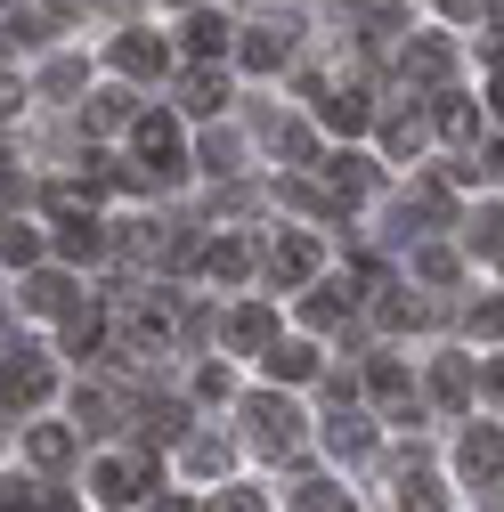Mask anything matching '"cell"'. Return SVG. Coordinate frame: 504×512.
I'll return each instance as SVG.
<instances>
[{
    "label": "cell",
    "mask_w": 504,
    "mask_h": 512,
    "mask_svg": "<svg viewBox=\"0 0 504 512\" xmlns=\"http://www.w3.org/2000/svg\"><path fill=\"white\" fill-rule=\"evenodd\" d=\"M204 269H212V277H220V285H236V277H244V269H252V244H236V236H220V244H212V252H204Z\"/></svg>",
    "instance_id": "5bb4252c"
},
{
    "label": "cell",
    "mask_w": 504,
    "mask_h": 512,
    "mask_svg": "<svg viewBox=\"0 0 504 512\" xmlns=\"http://www.w3.org/2000/svg\"><path fill=\"white\" fill-rule=\"evenodd\" d=\"M155 488V456H147V447H139V464H122V456H98L90 464V496L98 504H139Z\"/></svg>",
    "instance_id": "6da1fadb"
},
{
    "label": "cell",
    "mask_w": 504,
    "mask_h": 512,
    "mask_svg": "<svg viewBox=\"0 0 504 512\" xmlns=\"http://www.w3.org/2000/svg\"><path fill=\"white\" fill-rule=\"evenodd\" d=\"M25 456H33L41 472H49V464H66V456H74V439L57 431V423H33V439H25Z\"/></svg>",
    "instance_id": "2e32d148"
},
{
    "label": "cell",
    "mask_w": 504,
    "mask_h": 512,
    "mask_svg": "<svg viewBox=\"0 0 504 512\" xmlns=\"http://www.w3.org/2000/svg\"><path fill=\"white\" fill-rule=\"evenodd\" d=\"M66 301H74V285H66V277H49V269H41V277H25V309H66ZM66 317H74V309H66Z\"/></svg>",
    "instance_id": "ac0fdd59"
},
{
    "label": "cell",
    "mask_w": 504,
    "mask_h": 512,
    "mask_svg": "<svg viewBox=\"0 0 504 512\" xmlns=\"http://www.w3.org/2000/svg\"><path fill=\"white\" fill-rule=\"evenodd\" d=\"M407 66H415L423 82H439V74H448V41H439V33H431V41H415V49H407Z\"/></svg>",
    "instance_id": "44dd1931"
},
{
    "label": "cell",
    "mask_w": 504,
    "mask_h": 512,
    "mask_svg": "<svg viewBox=\"0 0 504 512\" xmlns=\"http://www.w3.org/2000/svg\"><path fill=\"white\" fill-rule=\"evenodd\" d=\"M155 512H187V496H155Z\"/></svg>",
    "instance_id": "74e56055"
},
{
    "label": "cell",
    "mask_w": 504,
    "mask_h": 512,
    "mask_svg": "<svg viewBox=\"0 0 504 512\" xmlns=\"http://www.w3.org/2000/svg\"><path fill=\"white\" fill-rule=\"evenodd\" d=\"M0 252H9V269H33V261H41V236L9 220V244H0Z\"/></svg>",
    "instance_id": "4316f807"
},
{
    "label": "cell",
    "mask_w": 504,
    "mask_h": 512,
    "mask_svg": "<svg viewBox=\"0 0 504 512\" xmlns=\"http://www.w3.org/2000/svg\"><path fill=\"white\" fill-rule=\"evenodd\" d=\"M285 49H293V25H261V33H244L236 41V57L252 74H269V66H285Z\"/></svg>",
    "instance_id": "5b68a950"
},
{
    "label": "cell",
    "mask_w": 504,
    "mask_h": 512,
    "mask_svg": "<svg viewBox=\"0 0 504 512\" xmlns=\"http://www.w3.org/2000/svg\"><path fill=\"white\" fill-rule=\"evenodd\" d=\"M139 163H147V179H179V131H171V114H147L139 122Z\"/></svg>",
    "instance_id": "277c9868"
},
{
    "label": "cell",
    "mask_w": 504,
    "mask_h": 512,
    "mask_svg": "<svg viewBox=\"0 0 504 512\" xmlns=\"http://www.w3.org/2000/svg\"><path fill=\"white\" fill-rule=\"evenodd\" d=\"M318 122H326V131H366V98L334 90V98H318Z\"/></svg>",
    "instance_id": "8fae6325"
},
{
    "label": "cell",
    "mask_w": 504,
    "mask_h": 512,
    "mask_svg": "<svg viewBox=\"0 0 504 512\" xmlns=\"http://www.w3.org/2000/svg\"><path fill=\"white\" fill-rule=\"evenodd\" d=\"M293 512H350V496H342V488H326V480H309V488L293 496Z\"/></svg>",
    "instance_id": "d4e9b609"
},
{
    "label": "cell",
    "mask_w": 504,
    "mask_h": 512,
    "mask_svg": "<svg viewBox=\"0 0 504 512\" xmlns=\"http://www.w3.org/2000/svg\"><path fill=\"white\" fill-rule=\"evenodd\" d=\"M496 25H504V0H496Z\"/></svg>",
    "instance_id": "f35d334b"
},
{
    "label": "cell",
    "mask_w": 504,
    "mask_h": 512,
    "mask_svg": "<svg viewBox=\"0 0 504 512\" xmlns=\"http://www.w3.org/2000/svg\"><path fill=\"white\" fill-rule=\"evenodd\" d=\"M480 171H504V147H488V155H480ZM456 179H472V163H456Z\"/></svg>",
    "instance_id": "d590c367"
},
{
    "label": "cell",
    "mask_w": 504,
    "mask_h": 512,
    "mask_svg": "<svg viewBox=\"0 0 504 512\" xmlns=\"http://www.w3.org/2000/svg\"><path fill=\"white\" fill-rule=\"evenodd\" d=\"M366 391L383 399V407H407V366H399V358H374V366H366Z\"/></svg>",
    "instance_id": "4fadbf2b"
},
{
    "label": "cell",
    "mask_w": 504,
    "mask_h": 512,
    "mask_svg": "<svg viewBox=\"0 0 504 512\" xmlns=\"http://www.w3.org/2000/svg\"><path fill=\"white\" fill-rule=\"evenodd\" d=\"M269 139H277L285 163H309V131H301V122H269Z\"/></svg>",
    "instance_id": "83f0119b"
},
{
    "label": "cell",
    "mask_w": 504,
    "mask_h": 512,
    "mask_svg": "<svg viewBox=\"0 0 504 512\" xmlns=\"http://www.w3.org/2000/svg\"><path fill=\"white\" fill-rule=\"evenodd\" d=\"M139 423H147V431H155V439H179V423H187V415H179V407H171V399H155V407H147V415H139Z\"/></svg>",
    "instance_id": "f546056e"
},
{
    "label": "cell",
    "mask_w": 504,
    "mask_h": 512,
    "mask_svg": "<svg viewBox=\"0 0 504 512\" xmlns=\"http://www.w3.org/2000/svg\"><path fill=\"white\" fill-rule=\"evenodd\" d=\"M309 269H318V236H285V244L269 252V277H277V285H301Z\"/></svg>",
    "instance_id": "8992f818"
},
{
    "label": "cell",
    "mask_w": 504,
    "mask_h": 512,
    "mask_svg": "<svg viewBox=\"0 0 504 512\" xmlns=\"http://www.w3.org/2000/svg\"><path fill=\"white\" fill-rule=\"evenodd\" d=\"M431 391L448 399V407H464V399H472V374H464V358H439V374H431Z\"/></svg>",
    "instance_id": "d6986e66"
},
{
    "label": "cell",
    "mask_w": 504,
    "mask_h": 512,
    "mask_svg": "<svg viewBox=\"0 0 504 512\" xmlns=\"http://www.w3.org/2000/svg\"><path fill=\"white\" fill-rule=\"evenodd\" d=\"M439 131H456V139H472V131H480V114H472L464 98H439Z\"/></svg>",
    "instance_id": "f1b7e54d"
},
{
    "label": "cell",
    "mask_w": 504,
    "mask_h": 512,
    "mask_svg": "<svg viewBox=\"0 0 504 512\" xmlns=\"http://www.w3.org/2000/svg\"><path fill=\"white\" fill-rule=\"evenodd\" d=\"M114 122H131V90H106V98H90V131H114Z\"/></svg>",
    "instance_id": "7402d4cb"
},
{
    "label": "cell",
    "mask_w": 504,
    "mask_h": 512,
    "mask_svg": "<svg viewBox=\"0 0 504 512\" xmlns=\"http://www.w3.org/2000/svg\"><path fill=\"white\" fill-rule=\"evenodd\" d=\"M212 512H269V504L252 496V488H220V496H212Z\"/></svg>",
    "instance_id": "836d02e7"
},
{
    "label": "cell",
    "mask_w": 504,
    "mask_h": 512,
    "mask_svg": "<svg viewBox=\"0 0 504 512\" xmlns=\"http://www.w3.org/2000/svg\"><path fill=\"white\" fill-rule=\"evenodd\" d=\"M57 252H66V261H98V228H90V220L57 228Z\"/></svg>",
    "instance_id": "603a6c76"
},
{
    "label": "cell",
    "mask_w": 504,
    "mask_h": 512,
    "mask_svg": "<svg viewBox=\"0 0 504 512\" xmlns=\"http://www.w3.org/2000/svg\"><path fill=\"white\" fill-rule=\"evenodd\" d=\"M399 512H439V480H431V472H415V480L399 488Z\"/></svg>",
    "instance_id": "484cf974"
},
{
    "label": "cell",
    "mask_w": 504,
    "mask_h": 512,
    "mask_svg": "<svg viewBox=\"0 0 504 512\" xmlns=\"http://www.w3.org/2000/svg\"><path fill=\"white\" fill-rule=\"evenodd\" d=\"M423 147V122L415 114H391V155H415Z\"/></svg>",
    "instance_id": "4dcf8cb0"
},
{
    "label": "cell",
    "mask_w": 504,
    "mask_h": 512,
    "mask_svg": "<svg viewBox=\"0 0 504 512\" xmlns=\"http://www.w3.org/2000/svg\"><path fill=\"white\" fill-rule=\"evenodd\" d=\"M488 391H496V399H504V358H496V366H488Z\"/></svg>",
    "instance_id": "8d00e7d4"
},
{
    "label": "cell",
    "mask_w": 504,
    "mask_h": 512,
    "mask_svg": "<svg viewBox=\"0 0 504 512\" xmlns=\"http://www.w3.org/2000/svg\"><path fill=\"white\" fill-rule=\"evenodd\" d=\"M187 464H196V472H220L228 447H220V439H187Z\"/></svg>",
    "instance_id": "d6a6232c"
},
{
    "label": "cell",
    "mask_w": 504,
    "mask_h": 512,
    "mask_svg": "<svg viewBox=\"0 0 504 512\" xmlns=\"http://www.w3.org/2000/svg\"><path fill=\"white\" fill-rule=\"evenodd\" d=\"M415 277H431V285H448V277H456V252H415Z\"/></svg>",
    "instance_id": "1f68e13d"
},
{
    "label": "cell",
    "mask_w": 504,
    "mask_h": 512,
    "mask_svg": "<svg viewBox=\"0 0 504 512\" xmlns=\"http://www.w3.org/2000/svg\"><path fill=\"white\" fill-rule=\"evenodd\" d=\"M301 317H309V326H342V317H350V285H326V293L309 301Z\"/></svg>",
    "instance_id": "ffe728a7"
},
{
    "label": "cell",
    "mask_w": 504,
    "mask_h": 512,
    "mask_svg": "<svg viewBox=\"0 0 504 512\" xmlns=\"http://www.w3.org/2000/svg\"><path fill=\"white\" fill-rule=\"evenodd\" d=\"M472 334H504V301H488V309H472Z\"/></svg>",
    "instance_id": "e575fe53"
},
{
    "label": "cell",
    "mask_w": 504,
    "mask_h": 512,
    "mask_svg": "<svg viewBox=\"0 0 504 512\" xmlns=\"http://www.w3.org/2000/svg\"><path fill=\"white\" fill-rule=\"evenodd\" d=\"M366 179H374L366 155H326V196H334V204H358V196H366Z\"/></svg>",
    "instance_id": "52a82bcc"
},
{
    "label": "cell",
    "mask_w": 504,
    "mask_h": 512,
    "mask_svg": "<svg viewBox=\"0 0 504 512\" xmlns=\"http://www.w3.org/2000/svg\"><path fill=\"white\" fill-rule=\"evenodd\" d=\"M326 447H334V456H366V447H374V431H366L350 407H334V423H326Z\"/></svg>",
    "instance_id": "7c38bea8"
},
{
    "label": "cell",
    "mask_w": 504,
    "mask_h": 512,
    "mask_svg": "<svg viewBox=\"0 0 504 512\" xmlns=\"http://www.w3.org/2000/svg\"><path fill=\"white\" fill-rule=\"evenodd\" d=\"M261 366H269L277 382H309V374H318V350H309V342H277Z\"/></svg>",
    "instance_id": "30bf717a"
},
{
    "label": "cell",
    "mask_w": 504,
    "mask_h": 512,
    "mask_svg": "<svg viewBox=\"0 0 504 512\" xmlns=\"http://www.w3.org/2000/svg\"><path fill=\"white\" fill-rule=\"evenodd\" d=\"M114 66L155 82V74H163V41H147V33H122V41H114Z\"/></svg>",
    "instance_id": "9c48e42d"
},
{
    "label": "cell",
    "mask_w": 504,
    "mask_h": 512,
    "mask_svg": "<svg viewBox=\"0 0 504 512\" xmlns=\"http://www.w3.org/2000/svg\"><path fill=\"white\" fill-rule=\"evenodd\" d=\"M98 334H106L98 309H74V317H66V350H98Z\"/></svg>",
    "instance_id": "cb8c5ba5"
},
{
    "label": "cell",
    "mask_w": 504,
    "mask_h": 512,
    "mask_svg": "<svg viewBox=\"0 0 504 512\" xmlns=\"http://www.w3.org/2000/svg\"><path fill=\"white\" fill-rule=\"evenodd\" d=\"M228 342H236V350H261V358H269V350H277V326H269V309H261V301H252V309H236V317H228Z\"/></svg>",
    "instance_id": "ba28073f"
},
{
    "label": "cell",
    "mask_w": 504,
    "mask_h": 512,
    "mask_svg": "<svg viewBox=\"0 0 504 512\" xmlns=\"http://www.w3.org/2000/svg\"><path fill=\"white\" fill-rule=\"evenodd\" d=\"M187 49H196V57H220V49H228V17L196 9V17H187Z\"/></svg>",
    "instance_id": "9a60e30c"
},
{
    "label": "cell",
    "mask_w": 504,
    "mask_h": 512,
    "mask_svg": "<svg viewBox=\"0 0 504 512\" xmlns=\"http://www.w3.org/2000/svg\"><path fill=\"white\" fill-rule=\"evenodd\" d=\"M179 98L196 106V114H220V106H228V82H220V74H187V82H179Z\"/></svg>",
    "instance_id": "e0dca14e"
},
{
    "label": "cell",
    "mask_w": 504,
    "mask_h": 512,
    "mask_svg": "<svg viewBox=\"0 0 504 512\" xmlns=\"http://www.w3.org/2000/svg\"><path fill=\"white\" fill-rule=\"evenodd\" d=\"M456 464H464L472 488H496V472H504V431H496V423L464 431V456H456Z\"/></svg>",
    "instance_id": "3957f363"
},
{
    "label": "cell",
    "mask_w": 504,
    "mask_h": 512,
    "mask_svg": "<svg viewBox=\"0 0 504 512\" xmlns=\"http://www.w3.org/2000/svg\"><path fill=\"white\" fill-rule=\"evenodd\" d=\"M244 423H252L261 447H277V456L301 439V407H293V399H244Z\"/></svg>",
    "instance_id": "7a4b0ae2"
}]
</instances>
